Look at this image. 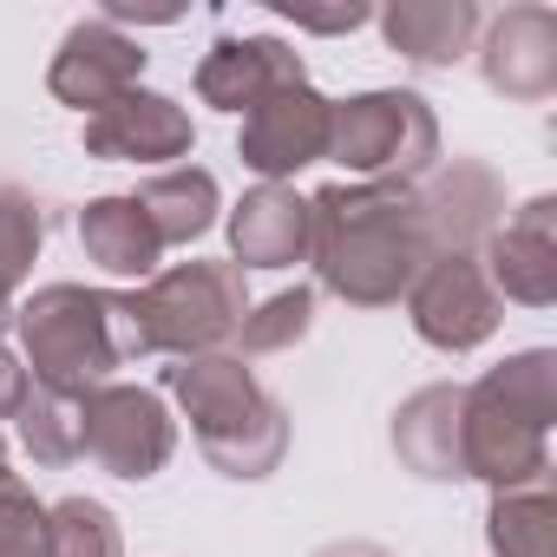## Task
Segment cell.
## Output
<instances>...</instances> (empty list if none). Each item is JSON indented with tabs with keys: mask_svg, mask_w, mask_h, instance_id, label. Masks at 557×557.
Returning <instances> with one entry per match:
<instances>
[{
	"mask_svg": "<svg viewBox=\"0 0 557 557\" xmlns=\"http://www.w3.org/2000/svg\"><path fill=\"white\" fill-rule=\"evenodd\" d=\"M309 262L348 309H394L433 262L420 197L407 184H329L309 197Z\"/></svg>",
	"mask_w": 557,
	"mask_h": 557,
	"instance_id": "1",
	"label": "cell"
},
{
	"mask_svg": "<svg viewBox=\"0 0 557 557\" xmlns=\"http://www.w3.org/2000/svg\"><path fill=\"white\" fill-rule=\"evenodd\" d=\"M164 387L177 394L197 453L223 472V479H269L289 453V413L283 400H269L256 387V374L243 368L236 348H210V355H184L164 368Z\"/></svg>",
	"mask_w": 557,
	"mask_h": 557,
	"instance_id": "2",
	"label": "cell"
},
{
	"mask_svg": "<svg viewBox=\"0 0 557 557\" xmlns=\"http://www.w3.org/2000/svg\"><path fill=\"white\" fill-rule=\"evenodd\" d=\"M249 315V283L236 262H210V256H190V262H171L158 269L151 283L138 289H119L112 296V322H119V355L138 361V355H210L223 342H236Z\"/></svg>",
	"mask_w": 557,
	"mask_h": 557,
	"instance_id": "3",
	"label": "cell"
},
{
	"mask_svg": "<svg viewBox=\"0 0 557 557\" xmlns=\"http://www.w3.org/2000/svg\"><path fill=\"white\" fill-rule=\"evenodd\" d=\"M14 329H21V368L47 394L86 400L92 387L112 381V368H125L119 322H112V296L106 289L47 283V289H34L14 309Z\"/></svg>",
	"mask_w": 557,
	"mask_h": 557,
	"instance_id": "4",
	"label": "cell"
},
{
	"mask_svg": "<svg viewBox=\"0 0 557 557\" xmlns=\"http://www.w3.org/2000/svg\"><path fill=\"white\" fill-rule=\"evenodd\" d=\"M329 158L355 184H420L440 164V119L420 92L374 86L329 112Z\"/></svg>",
	"mask_w": 557,
	"mask_h": 557,
	"instance_id": "5",
	"label": "cell"
},
{
	"mask_svg": "<svg viewBox=\"0 0 557 557\" xmlns=\"http://www.w3.org/2000/svg\"><path fill=\"white\" fill-rule=\"evenodd\" d=\"M79 426H86V459L112 479H158L177 453V420L164 413V400L151 387H125L106 381L79 400Z\"/></svg>",
	"mask_w": 557,
	"mask_h": 557,
	"instance_id": "6",
	"label": "cell"
},
{
	"mask_svg": "<svg viewBox=\"0 0 557 557\" xmlns=\"http://www.w3.org/2000/svg\"><path fill=\"white\" fill-rule=\"evenodd\" d=\"M407 302V322L426 348L440 355H472L498 335L505 322V302L498 289L485 283V269L479 256H433L420 275H413V289L400 296Z\"/></svg>",
	"mask_w": 557,
	"mask_h": 557,
	"instance_id": "7",
	"label": "cell"
},
{
	"mask_svg": "<svg viewBox=\"0 0 557 557\" xmlns=\"http://www.w3.org/2000/svg\"><path fill=\"white\" fill-rule=\"evenodd\" d=\"M329 112H335V99H322L309 79L302 86H275L269 99H256L243 112L236 158L262 184H289L296 171H309V164L329 158Z\"/></svg>",
	"mask_w": 557,
	"mask_h": 557,
	"instance_id": "8",
	"label": "cell"
},
{
	"mask_svg": "<svg viewBox=\"0 0 557 557\" xmlns=\"http://www.w3.org/2000/svg\"><path fill=\"white\" fill-rule=\"evenodd\" d=\"M459 459H466V479H485L492 492H511V485L550 472V433L531 426L524 413H511L485 381H472L466 407H459Z\"/></svg>",
	"mask_w": 557,
	"mask_h": 557,
	"instance_id": "9",
	"label": "cell"
},
{
	"mask_svg": "<svg viewBox=\"0 0 557 557\" xmlns=\"http://www.w3.org/2000/svg\"><path fill=\"white\" fill-rule=\"evenodd\" d=\"M413 197H420V223H426L433 256H479L485 236L505 223V184L479 158L433 164Z\"/></svg>",
	"mask_w": 557,
	"mask_h": 557,
	"instance_id": "10",
	"label": "cell"
},
{
	"mask_svg": "<svg viewBox=\"0 0 557 557\" xmlns=\"http://www.w3.org/2000/svg\"><path fill=\"white\" fill-rule=\"evenodd\" d=\"M479 269L498 289V302L550 309L557 302V197H524L518 210H505V223L479 249Z\"/></svg>",
	"mask_w": 557,
	"mask_h": 557,
	"instance_id": "11",
	"label": "cell"
},
{
	"mask_svg": "<svg viewBox=\"0 0 557 557\" xmlns=\"http://www.w3.org/2000/svg\"><path fill=\"white\" fill-rule=\"evenodd\" d=\"M138 73H145V47L125 34V27H112L106 14L99 21H79V27H66V40H60V53H53V66H47V92L60 99V106H73V112H106L112 99H125L132 86H138Z\"/></svg>",
	"mask_w": 557,
	"mask_h": 557,
	"instance_id": "12",
	"label": "cell"
},
{
	"mask_svg": "<svg viewBox=\"0 0 557 557\" xmlns=\"http://www.w3.org/2000/svg\"><path fill=\"white\" fill-rule=\"evenodd\" d=\"M479 73L498 99L537 106L557 92V14L524 0V8H505L498 21L479 27Z\"/></svg>",
	"mask_w": 557,
	"mask_h": 557,
	"instance_id": "13",
	"label": "cell"
},
{
	"mask_svg": "<svg viewBox=\"0 0 557 557\" xmlns=\"http://www.w3.org/2000/svg\"><path fill=\"white\" fill-rule=\"evenodd\" d=\"M79 138H86V158H106V164H164L171 171V158H190L197 125H190V112L177 99L132 86L125 99H112L106 112H92Z\"/></svg>",
	"mask_w": 557,
	"mask_h": 557,
	"instance_id": "14",
	"label": "cell"
},
{
	"mask_svg": "<svg viewBox=\"0 0 557 557\" xmlns=\"http://www.w3.org/2000/svg\"><path fill=\"white\" fill-rule=\"evenodd\" d=\"M302 79H309V66H302V53L289 40H275V34H223L203 53V66H197V99L243 119L275 86H302Z\"/></svg>",
	"mask_w": 557,
	"mask_h": 557,
	"instance_id": "15",
	"label": "cell"
},
{
	"mask_svg": "<svg viewBox=\"0 0 557 557\" xmlns=\"http://www.w3.org/2000/svg\"><path fill=\"white\" fill-rule=\"evenodd\" d=\"M459 407H466V387L459 381H433L420 394H407L394 407V453L413 479H433V485H453L466 479V459H459Z\"/></svg>",
	"mask_w": 557,
	"mask_h": 557,
	"instance_id": "16",
	"label": "cell"
},
{
	"mask_svg": "<svg viewBox=\"0 0 557 557\" xmlns=\"http://www.w3.org/2000/svg\"><path fill=\"white\" fill-rule=\"evenodd\" d=\"M230 256L236 269H289L309 256V197L289 184H256L230 210Z\"/></svg>",
	"mask_w": 557,
	"mask_h": 557,
	"instance_id": "17",
	"label": "cell"
},
{
	"mask_svg": "<svg viewBox=\"0 0 557 557\" xmlns=\"http://www.w3.org/2000/svg\"><path fill=\"white\" fill-rule=\"evenodd\" d=\"M479 27L485 14L472 0H394L381 14V40L413 66H459L479 47Z\"/></svg>",
	"mask_w": 557,
	"mask_h": 557,
	"instance_id": "18",
	"label": "cell"
},
{
	"mask_svg": "<svg viewBox=\"0 0 557 557\" xmlns=\"http://www.w3.org/2000/svg\"><path fill=\"white\" fill-rule=\"evenodd\" d=\"M79 243L119 283H151L158 262H164V243H158L151 216L138 210V197H92L79 210Z\"/></svg>",
	"mask_w": 557,
	"mask_h": 557,
	"instance_id": "19",
	"label": "cell"
},
{
	"mask_svg": "<svg viewBox=\"0 0 557 557\" xmlns=\"http://www.w3.org/2000/svg\"><path fill=\"white\" fill-rule=\"evenodd\" d=\"M132 197H138V210L151 216V230H158V243H164V249L197 243V236L216 223V210H223V190H216V177H210L203 164H171V171H151Z\"/></svg>",
	"mask_w": 557,
	"mask_h": 557,
	"instance_id": "20",
	"label": "cell"
},
{
	"mask_svg": "<svg viewBox=\"0 0 557 557\" xmlns=\"http://www.w3.org/2000/svg\"><path fill=\"white\" fill-rule=\"evenodd\" d=\"M485 550L492 557H557L550 472L544 479H524L511 492H492V505H485Z\"/></svg>",
	"mask_w": 557,
	"mask_h": 557,
	"instance_id": "21",
	"label": "cell"
},
{
	"mask_svg": "<svg viewBox=\"0 0 557 557\" xmlns=\"http://www.w3.org/2000/svg\"><path fill=\"white\" fill-rule=\"evenodd\" d=\"M14 433H21V446L34 453V466H73V459H86V426H79V400L73 394H47V387H34L27 394V407L14 413Z\"/></svg>",
	"mask_w": 557,
	"mask_h": 557,
	"instance_id": "22",
	"label": "cell"
},
{
	"mask_svg": "<svg viewBox=\"0 0 557 557\" xmlns=\"http://www.w3.org/2000/svg\"><path fill=\"white\" fill-rule=\"evenodd\" d=\"M47 243V210L34 190L0 184V302L14 309V289L34 275V256Z\"/></svg>",
	"mask_w": 557,
	"mask_h": 557,
	"instance_id": "23",
	"label": "cell"
},
{
	"mask_svg": "<svg viewBox=\"0 0 557 557\" xmlns=\"http://www.w3.org/2000/svg\"><path fill=\"white\" fill-rule=\"evenodd\" d=\"M309 329H315V289L296 283L269 302H249V315L236 329V355H289Z\"/></svg>",
	"mask_w": 557,
	"mask_h": 557,
	"instance_id": "24",
	"label": "cell"
},
{
	"mask_svg": "<svg viewBox=\"0 0 557 557\" xmlns=\"http://www.w3.org/2000/svg\"><path fill=\"white\" fill-rule=\"evenodd\" d=\"M47 544H53V557H125V531H119L112 505H99V498L47 505Z\"/></svg>",
	"mask_w": 557,
	"mask_h": 557,
	"instance_id": "25",
	"label": "cell"
},
{
	"mask_svg": "<svg viewBox=\"0 0 557 557\" xmlns=\"http://www.w3.org/2000/svg\"><path fill=\"white\" fill-rule=\"evenodd\" d=\"M0 557H53L47 505L34 498V485L14 466H0Z\"/></svg>",
	"mask_w": 557,
	"mask_h": 557,
	"instance_id": "26",
	"label": "cell"
},
{
	"mask_svg": "<svg viewBox=\"0 0 557 557\" xmlns=\"http://www.w3.org/2000/svg\"><path fill=\"white\" fill-rule=\"evenodd\" d=\"M27 394H34V381H27V368H21V355L0 342V420H14L21 407H27Z\"/></svg>",
	"mask_w": 557,
	"mask_h": 557,
	"instance_id": "27",
	"label": "cell"
},
{
	"mask_svg": "<svg viewBox=\"0 0 557 557\" xmlns=\"http://www.w3.org/2000/svg\"><path fill=\"white\" fill-rule=\"evenodd\" d=\"M302 34H355V27H368L374 14L368 8H335V14H309V8H283Z\"/></svg>",
	"mask_w": 557,
	"mask_h": 557,
	"instance_id": "28",
	"label": "cell"
},
{
	"mask_svg": "<svg viewBox=\"0 0 557 557\" xmlns=\"http://www.w3.org/2000/svg\"><path fill=\"white\" fill-rule=\"evenodd\" d=\"M315 557H394L387 544H368V537H335V544H322Z\"/></svg>",
	"mask_w": 557,
	"mask_h": 557,
	"instance_id": "29",
	"label": "cell"
},
{
	"mask_svg": "<svg viewBox=\"0 0 557 557\" xmlns=\"http://www.w3.org/2000/svg\"><path fill=\"white\" fill-rule=\"evenodd\" d=\"M8 329H14V309H8V302H0V335H8Z\"/></svg>",
	"mask_w": 557,
	"mask_h": 557,
	"instance_id": "30",
	"label": "cell"
},
{
	"mask_svg": "<svg viewBox=\"0 0 557 557\" xmlns=\"http://www.w3.org/2000/svg\"><path fill=\"white\" fill-rule=\"evenodd\" d=\"M0 466H8V440H0Z\"/></svg>",
	"mask_w": 557,
	"mask_h": 557,
	"instance_id": "31",
	"label": "cell"
}]
</instances>
